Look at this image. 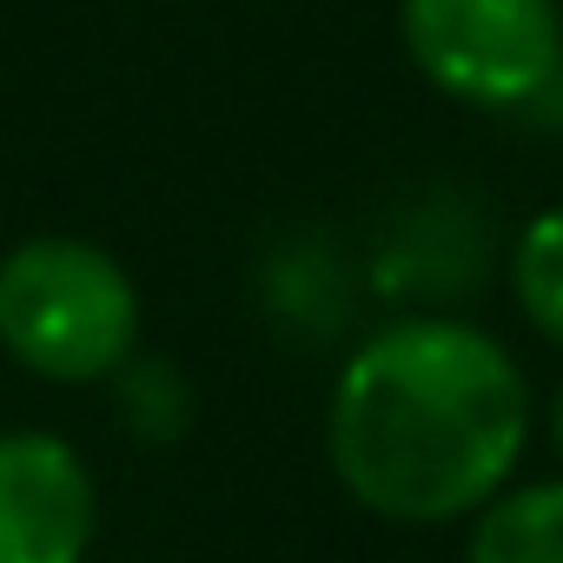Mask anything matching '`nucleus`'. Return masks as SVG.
I'll use <instances>...</instances> for the list:
<instances>
[{
	"label": "nucleus",
	"mask_w": 563,
	"mask_h": 563,
	"mask_svg": "<svg viewBox=\"0 0 563 563\" xmlns=\"http://www.w3.org/2000/svg\"><path fill=\"white\" fill-rule=\"evenodd\" d=\"M100 484L87 457L34 424L0 431V563H87Z\"/></svg>",
	"instance_id": "obj_4"
},
{
	"label": "nucleus",
	"mask_w": 563,
	"mask_h": 563,
	"mask_svg": "<svg viewBox=\"0 0 563 563\" xmlns=\"http://www.w3.org/2000/svg\"><path fill=\"white\" fill-rule=\"evenodd\" d=\"M265 299L278 319H292L299 332H339L352 312V286H345V265L325 239H299V245H278L272 272H265Z\"/></svg>",
	"instance_id": "obj_7"
},
{
	"label": "nucleus",
	"mask_w": 563,
	"mask_h": 563,
	"mask_svg": "<svg viewBox=\"0 0 563 563\" xmlns=\"http://www.w3.org/2000/svg\"><path fill=\"white\" fill-rule=\"evenodd\" d=\"M543 424H550V444H556V457H563V378H556V391H550V411H543Z\"/></svg>",
	"instance_id": "obj_10"
},
{
	"label": "nucleus",
	"mask_w": 563,
	"mask_h": 563,
	"mask_svg": "<svg viewBox=\"0 0 563 563\" xmlns=\"http://www.w3.org/2000/svg\"><path fill=\"white\" fill-rule=\"evenodd\" d=\"M113 378H120V418H126L133 438H146V444L186 438V424H192V385H186L179 365H166V358H126Z\"/></svg>",
	"instance_id": "obj_9"
},
{
	"label": "nucleus",
	"mask_w": 563,
	"mask_h": 563,
	"mask_svg": "<svg viewBox=\"0 0 563 563\" xmlns=\"http://www.w3.org/2000/svg\"><path fill=\"white\" fill-rule=\"evenodd\" d=\"M464 563H563V477H510L477 504Z\"/></svg>",
	"instance_id": "obj_6"
},
{
	"label": "nucleus",
	"mask_w": 563,
	"mask_h": 563,
	"mask_svg": "<svg viewBox=\"0 0 563 563\" xmlns=\"http://www.w3.org/2000/svg\"><path fill=\"white\" fill-rule=\"evenodd\" d=\"M504 272H510L517 312H523L550 345H563V206H543V212L523 219V232L510 239Z\"/></svg>",
	"instance_id": "obj_8"
},
{
	"label": "nucleus",
	"mask_w": 563,
	"mask_h": 563,
	"mask_svg": "<svg viewBox=\"0 0 563 563\" xmlns=\"http://www.w3.org/2000/svg\"><path fill=\"white\" fill-rule=\"evenodd\" d=\"M484 212L431 192L378 245V286L391 299H464L471 286H484Z\"/></svg>",
	"instance_id": "obj_5"
},
{
	"label": "nucleus",
	"mask_w": 563,
	"mask_h": 563,
	"mask_svg": "<svg viewBox=\"0 0 563 563\" xmlns=\"http://www.w3.org/2000/svg\"><path fill=\"white\" fill-rule=\"evenodd\" d=\"M140 345L133 272L74 232L21 239L0 258V352L54 385H100Z\"/></svg>",
	"instance_id": "obj_2"
},
{
	"label": "nucleus",
	"mask_w": 563,
	"mask_h": 563,
	"mask_svg": "<svg viewBox=\"0 0 563 563\" xmlns=\"http://www.w3.org/2000/svg\"><path fill=\"white\" fill-rule=\"evenodd\" d=\"M411 67L484 113H523L563 80V0H398Z\"/></svg>",
	"instance_id": "obj_3"
},
{
	"label": "nucleus",
	"mask_w": 563,
	"mask_h": 563,
	"mask_svg": "<svg viewBox=\"0 0 563 563\" xmlns=\"http://www.w3.org/2000/svg\"><path fill=\"white\" fill-rule=\"evenodd\" d=\"M530 451V378L457 312H405L352 345L325 405V457L385 523H457Z\"/></svg>",
	"instance_id": "obj_1"
}]
</instances>
